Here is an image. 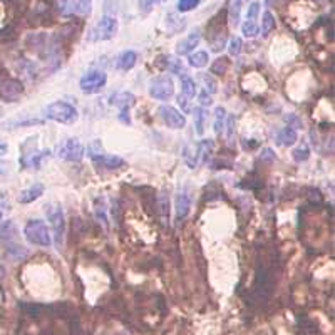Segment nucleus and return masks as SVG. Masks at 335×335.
<instances>
[{"label": "nucleus", "mask_w": 335, "mask_h": 335, "mask_svg": "<svg viewBox=\"0 0 335 335\" xmlns=\"http://www.w3.org/2000/svg\"><path fill=\"white\" fill-rule=\"evenodd\" d=\"M190 101H191V99H188V97H185V96H180V97H178V102H180V106L183 107V112H186V114H188V112H191V111H193V107H191Z\"/></svg>", "instance_id": "58836bf2"}, {"label": "nucleus", "mask_w": 335, "mask_h": 335, "mask_svg": "<svg viewBox=\"0 0 335 335\" xmlns=\"http://www.w3.org/2000/svg\"><path fill=\"white\" fill-rule=\"evenodd\" d=\"M235 132V116H230L228 117V132H226V136L231 137Z\"/></svg>", "instance_id": "c03bdc74"}, {"label": "nucleus", "mask_w": 335, "mask_h": 335, "mask_svg": "<svg viewBox=\"0 0 335 335\" xmlns=\"http://www.w3.org/2000/svg\"><path fill=\"white\" fill-rule=\"evenodd\" d=\"M191 208V200L186 193H180L178 198H176V220L181 221L185 220L190 213Z\"/></svg>", "instance_id": "f3484780"}, {"label": "nucleus", "mask_w": 335, "mask_h": 335, "mask_svg": "<svg viewBox=\"0 0 335 335\" xmlns=\"http://www.w3.org/2000/svg\"><path fill=\"white\" fill-rule=\"evenodd\" d=\"M107 82V76L106 72L102 71H89L87 74H84L81 77V82H79V86H81V91L84 94H97L102 87L106 86Z\"/></svg>", "instance_id": "39448f33"}, {"label": "nucleus", "mask_w": 335, "mask_h": 335, "mask_svg": "<svg viewBox=\"0 0 335 335\" xmlns=\"http://www.w3.org/2000/svg\"><path fill=\"white\" fill-rule=\"evenodd\" d=\"M46 215L49 223L52 226L54 231V241H56V246L61 250L64 235H66V220H64V211L59 205H47L46 206Z\"/></svg>", "instance_id": "20e7f679"}, {"label": "nucleus", "mask_w": 335, "mask_h": 335, "mask_svg": "<svg viewBox=\"0 0 335 335\" xmlns=\"http://www.w3.org/2000/svg\"><path fill=\"white\" fill-rule=\"evenodd\" d=\"M59 11L67 16H89L92 12V0H57Z\"/></svg>", "instance_id": "1a4fd4ad"}, {"label": "nucleus", "mask_w": 335, "mask_h": 335, "mask_svg": "<svg viewBox=\"0 0 335 335\" xmlns=\"http://www.w3.org/2000/svg\"><path fill=\"white\" fill-rule=\"evenodd\" d=\"M117 29H119V24H117L116 17L106 16L102 17L97 26L92 29L91 32V41H109L116 36Z\"/></svg>", "instance_id": "423d86ee"}, {"label": "nucleus", "mask_w": 335, "mask_h": 335, "mask_svg": "<svg viewBox=\"0 0 335 335\" xmlns=\"http://www.w3.org/2000/svg\"><path fill=\"white\" fill-rule=\"evenodd\" d=\"M188 61H190V66H191V67L201 69V67H205L206 64H208V61H210V56H208V52H205V51H198V52L191 54Z\"/></svg>", "instance_id": "b1692460"}, {"label": "nucleus", "mask_w": 335, "mask_h": 335, "mask_svg": "<svg viewBox=\"0 0 335 335\" xmlns=\"http://www.w3.org/2000/svg\"><path fill=\"white\" fill-rule=\"evenodd\" d=\"M273 2H275V0H265V6H267V7H270V6H272Z\"/></svg>", "instance_id": "49530a36"}, {"label": "nucleus", "mask_w": 335, "mask_h": 335, "mask_svg": "<svg viewBox=\"0 0 335 335\" xmlns=\"http://www.w3.org/2000/svg\"><path fill=\"white\" fill-rule=\"evenodd\" d=\"M17 236H19V231L14 221L9 220L6 223L0 225V245L6 246L9 255H12V257L16 258H21V257H26L27 251L17 241Z\"/></svg>", "instance_id": "f257e3e1"}, {"label": "nucleus", "mask_w": 335, "mask_h": 335, "mask_svg": "<svg viewBox=\"0 0 335 335\" xmlns=\"http://www.w3.org/2000/svg\"><path fill=\"white\" fill-rule=\"evenodd\" d=\"M260 159H262V161H273V159H275L273 151L270 149V147H267V149H263V151H262V156H260Z\"/></svg>", "instance_id": "79ce46f5"}, {"label": "nucleus", "mask_w": 335, "mask_h": 335, "mask_svg": "<svg viewBox=\"0 0 335 335\" xmlns=\"http://www.w3.org/2000/svg\"><path fill=\"white\" fill-rule=\"evenodd\" d=\"M136 102V97L131 94V92H117V94L112 96L111 99V104L119 107V119L122 122H126V124H131V119H129V109L132 106H134Z\"/></svg>", "instance_id": "9b49d317"}, {"label": "nucleus", "mask_w": 335, "mask_h": 335, "mask_svg": "<svg viewBox=\"0 0 335 335\" xmlns=\"http://www.w3.org/2000/svg\"><path fill=\"white\" fill-rule=\"evenodd\" d=\"M162 2H166V0H139V11L142 14H149L152 9Z\"/></svg>", "instance_id": "473e14b6"}, {"label": "nucleus", "mask_w": 335, "mask_h": 335, "mask_svg": "<svg viewBox=\"0 0 335 335\" xmlns=\"http://www.w3.org/2000/svg\"><path fill=\"white\" fill-rule=\"evenodd\" d=\"M228 51L231 56H238L241 52V39L240 37H233L230 41V46H228Z\"/></svg>", "instance_id": "e433bc0d"}, {"label": "nucleus", "mask_w": 335, "mask_h": 335, "mask_svg": "<svg viewBox=\"0 0 335 335\" xmlns=\"http://www.w3.org/2000/svg\"><path fill=\"white\" fill-rule=\"evenodd\" d=\"M7 151H9V146L6 144V142H0V156L7 154Z\"/></svg>", "instance_id": "a18cd8bd"}, {"label": "nucleus", "mask_w": 335, "mask_h": 335, "mask_svg": "<svg viewBox=\"0 0 335 335\" xmlns=\"http://www.w3.org/2000/svg\"><path fill=\"white\" fill-rule=\"evenodd\" d=\"M166 66H168V69H170L171 72H175V74H180V76H185V67H183V64H181V61H178V59H175V57H168L166 59Z\"/></svg>", "instance_id": "c85d7f7f"}, {"label": "nucleus", "mask_w": 335, "mask_h": 335, "mask_svg": "<svg viewBox=\"0 0 335 335\" xmlns=\"http://www.w3.org/2000/svg\"><path fill=\"white\" fill-rule=\"evenodd\" d=\"M273 29H275V17L270 12H265L262 19V36L267 37Z\"/></svg>", "instance_id": "cd10ccee"}, {"label": "nucleus", "mask_w": 335, "mask_h": 335, "mask_svg": "<svg viewBox=\"0 0 335 335\" xmlns=\"http://www.w3.org/2000/svg\"><path fill=\"white\" fill-rule=\"evenodd\" d=\"M9 210H11V203H9V200L6 198V196H0V220L7 215Z\"/></svg>", "instance_id": "4c0bfd02"}, {"label": "nucleus", "mask_w": 335, "mask_h": 335, "mask_svg": "<svg viewBox=\"0 0 335 335\" xmlns=\"http://www.w3.org/2000/svg\"><path fill=\"white\" fill-rule=\"evenodd\" d=\"M225 117H226L225 107H216V111H215V124H213V129H215L216 134H221V132H223Z\"/></svg>", "instance_id": "a878e982"}, {"label": "nucleus", "mask_w": 335, "mask_h": 335, "mask_svg": "<svg viewBox=\"0 0 335 335\" xmlns=\"http://www.w3.org/2000/svg\"><path fill=\"white\" fill-rule=\"evenodd\" d=\"M240 12H241V0H231L228 14H230V24L233 27L240 26Z\"/></svg>", "instance_id": "393cba45"}, {"label": "nucleus", "mask_w": 335, "mask_h": 335, "mask_svg": "<svg viewBox=\"0 0 335 335\" xmlns=\"http://www.w3.org/2000/svg\"><path fill=\"white\" fill-rule=\"evenodd\" d=\"M92 161H94L97 166L107 168V170H116V168L124 166V159H122V157L109 156V154H97L92 157Z\"/></svg>", "instance_id": "4468645a"}, {"label": "nucleus", "mask_w": 335, "mask_h": 335, "mask_svg": "<svg viewBox=\"0 0 335 335\" xmlns=\"http://www.w3.org/2000/svg\"><path fill=\"white\" fill-rule=\"evenodd\" d=\"M292 154H293V159L297 162H305L310 157V149L307 146H300L292 152Z\"/></svg>", "instance_id": "2f4dec72"}, {"label": "nucleus", "mask_w": 335, "mask_h": 335, "mask_svg": "<svg viewBox=\"0 0 335 335\" xmlns=\"http://www.w3.org/2000/svg\"><path fill=\"white\" fill-rule=\"evenodd\" d=\"M136 62H137V54L134 51H124L117 57L116 66L119 71H131L136 66Z\"/></svg>", "instance_id": "dca6fc26"}, {"label": "nucleus", "mask_w": 335, "mask_h": 335, "mask_svg": "<svg viewBox=\"0 0 335 335\" xmlns=\"http://www.w3.org/2000/svg\"><path fill=\"white\" fill-rule=\"evenodd\" d=\"M196 94V82L190 76H181V96L193 99Z\"/></svg>", "instance_id": "5701e85b"}, {"label": "nucleus", "mask_w": 335, "mask_h": 335, "mask_svg": "<svg viewBox=\"0 0 335 335\" xmlns=\"http://www.w3.org/2000/svg\"><path fill=\"white\" fill-rule=\"evenodd\" d=\"M258 14H260V2L250 4L248 12H246V21H250V22H257Z\"/></svg>", "instance_id": "f704fd0d"}, {"label": "nucleus", "mask_w": 335, "mask_h": 335, "mask_svg": "<svg viewBox=\"0 0 335 335\" xmlns=\"http://www.w3.org/2000/svg\"><path fill=\"white\" fill-rule=\"evenodd\" d=\"M287 122H290V124H293V126H292L293 129H295V127H300V126H302V121H300L295 114H288V116H287ZM290 124H288V126H290Z\"/></svg>", "instance_id": "37998d69"}, {"label": "nucleus", "mask_w": 335, "mask_h": 335, "mask_svg": "<svg viewBox=\"0 0 335 335\" xmlns=\"http://www.w3.org/2000/svg\"><path fill=\"white\" fill-rule=\"evenodd\" d=\"M24 86L21 81L12 77H4L0 79V97L9 102H16L19 97L22 96Z\"/></svg>", "instance_id": "9d476101"}, {"label": "nucleus", "mask_w": 335, "mask_h": 335, "mask_svg": "<svg viewBox=\"0 0 335 335\" xmlns=\"http://www.w3.org/2000/svg\"><path fill=\"white\" fill-rule=\"evenodd\" d=\"M96 218L99 220V221H102V225L104 226H107V216H106V205L102 203V201L99 200L97 201V205H96Z\"/></svg>", "instance_id": "c9c22d12"}, {"label": "nucleus", "mask_w": 335, "mask_h": 335, "mask_svg": "<svg viewBox=\"0 0 335 335\" xmlns=\"http://www.w3.org/2000/svg\"><path fill=\"white\" fill-rule=\"evenodd\" d=\"M44 195V185L42 183H34L32 186H29L27 190H24L21 195H19V203L29 205L32 201L39 200Z\"/></svg>", "instance_id": "ddd939ff"}, {"label": "nucleus", "mask_w": 335, "mask_h": 335, "mask_svg": "<svg viewBox=\"0 0 335 335\" xmlns=\"http://www.w3.org/2000/svg\"><path fill=\"white\" fill-rule=\"evenodd\" d=\"M57 156L64 161H71V162H79L84 157V146L81 144V141L72 137V139L64 141L57 149Z\"/></svg>", "instance_id": "6e6552de"}, {"label": "nucleus", "mask_w": 335, "mask_h": 335, "mask_svg": "<svg viewBox=\"0 0 335 335\" xmlns=\"http://www.w3.org/2000/svg\"><path fill=\"white\" fill-rule=\"evenodd\" d=\"M24 235H26V240L31 245L44 246V248H47V246L52 245L51 231H49L47 225L44 223L42 220H31L29 221V223L26 225V228H24Z\"/></svg>", "instance_id": "f03ea898"}, {"label": "nucleus", "mask_w": 335, "mask_h": 335, "mask_svg": "<svg viewBox=\"0 0 335 335\" xmlns=\"http://www.w3.org/2000/svg\"><path fill=\"white\" fill-rule=\"evenodd\" d=\"M200 104L201 106H211V104H213V99H211V96L206 91H203L200 94Z\"/></svg>", "instance_id": "a19ab883"}, {"label": "nucleus", "mask_w": 335, "mask_h": 335, "mask_svg": "<svg viewBox=\"0 0 335 335\" xmlns=\"http://www.w3.org/2000/svg\"><path fill=\"white\" fill-rule=\"evenodd\" d=\"M157 211H159L161 221L166 225L170 221V198H168L166 193H159V196H157Z\"/></svg>", "instance_id": "412c9836"}, {"label": "nucleus", "mask_w": 335, "mask_h": 335, "mask_svg": "<svg viewBox=\"0 0 335 335\" xmlns=\"http://www.w3.org/2000/svg\"><path fill=\"white\" fill-rule=\"evenodd\" d=\"M297 139H298V134H297V131L293 129V127H283L282 131L278 132V136H277V142L280 146H292V144H295L297 142Z\"/></svg>", "instance_id": "6ab92c4d"}, {"label": "nucleus", "mask_w": 335, "mask_h": 335, "mask_svg": "<svg viewBox=\"0 0 335 335\" xmlns=\"http://www.w3.org/2000/svg\"><path fill=\"white\" fill-rule=\"evenodd\" d=\"M46 116L49 119L61 122V124H74L79 119V112L76 107L64 101H56L51 106H47Z\"/></svg>", "instance_id": "7ed1b4c3"}, {"label": "nucleus", "mask_w": 335, "mask_h": 335, "mask_svg": "<svg viewBox=\"0 0 335 335\" xmlns=\"http://www.w3.org/2000/svg\"><path fill=\"white\" fill-rule=\"evenodd\" d=\"M228 67H230V59L228 57H220V59H216V61L213 62V66H211V74L223 76V74H226V71H228Z\"/></svg>", "instance_id": "bb28decb"}, {"label": "nucleus", "mask_w": 335, "mask_h": 335, "mask_svg": "<svg viewBox=\"0 0 335 335\" xmlns=\"http://www.w3.org/2000/svg\"><path fill=\"white\" fill-rule=\"evenodd\" d=\"M241 32H243L245 37H257L258 32H260V29H258V26H257V22L246 21L243 26H241Z\"/></svg>", "instance_id": "c756f323"}, {"label": "nucleus", "mask_w": 335, "mask_h": 335, "mask_svg": "<svg viewBox=\"0 0 335 335\" xmlns=\"http://www.w3.org/2000/svg\"><path fill=\"white\" fill-rule=\"evenodd\" d=\"M49 154H51L49 149H44L41 152H31V154H27L22 159V164L26 168H39L42 164V161L46 159V157H49Z\"/></svg>", "instance_id": "aec40b11"}, {"label": "nucleus", "mask_w": 335, "mask_h": 335, "mask_svg": "<svg viewBox=\"0 0 335 335\" xmlns=\"http://www.w3.org/2000/svg\"><path fill=\"white\" fill-rule=\"evenodd\" d=\"M159 114H161V119L164 121V124L168 127H171V129H183L186 126L185 114H181L173 106H161Z\"/></svg>", "instance_id": "f8f14e48"}, {"label": "nucleus", "mask_w": 335, "mask_h": 335, "mask_svg": "<svg viewBox=\"0 0 335 335\" xmlns=\"http://www.w3.org/2000/svg\"><path fill=\"white\" fill-rule=\"evenodd\" d=\"M330 2H333V0H330Z\"/></svg>", "instance_id": "de8ad7c7"}, {"label": "nucleus", "mask_w": 335, "mask_h": 335, "mask_svg": "<svg viewBox=\"0 0 335 335\" xmlns=\"http://www.w3.org/2000/svg\"><path fill=\"white\" fill-rule=\"evenodd\" d=\"M200 79H201V82L205 84V91L206 92L210 91V94H215V92H216V81H215V79L211 77L210 74H201Z\"/></svg>", "instance_id": "7c9ffc66"}, {"label": "nucleus", "mask_w": 335, "mask_h": 335, "mask_svg": "<svg viewBox=\"0 0 335 335\" xmlns=\"http://www.w3.org/2000/svg\"><path fill=\"white\" fill-rule=\"evenodd\" d=\"M193 116H195L196 132H198L200 136H203L205 134V122L208 119V112H206V109H203V107H195Z\"/></svg>", "instance_id": "4be33fe9"}, {"label": "nucleus", "mask_w": 335, "mask_h": 335, "mask_svg": "<svg viewBox=\"0 0 335 335\" xmlns=\"http://www.w3.org/2000/svg\"><path fill=\"white\" fill-rule=\"evenodd\" d=\"M308 198H310V201H312V203H322V195H320L318 190L310 188V190H308Z\"/></svg>", "instance_id": "ea45409f"}, {"label": "nucleus", "mask_w": 335, "mask_h": 335, "mask_svg": "<svg viewBox=\"0 0 335 335\" xmlns=\"http://www.w3.org/2000/svg\"><path fill=\"white\" fill-rule=\"evenodd\" d=\"M183 157H185L186 164L195 170V168L201 162L200 146H198V144H186V146H185V151H183Z\"/></svg>", "instance_id": "2eb2a0df"}, {"label": "nucleus", "mask_w": 335, "mask_h": 335, "mask_svg": "<svg viewBox=\"0 0 335 335\" xmlns=\"http://www.w3.org/2000/svg\"><path fill=\"white\" fill-rule=\"evenodd\" d=\"M149 94L157 101H166L175 94V84L171 81V77L161 76L156 77L149 86Z\"/></svg>", "instance_id": "0eeeda50"}, {"label": "nucleus", "mask_w": 335, "mask_h": 335, "mask_svg": "<svg viewBox=\"0 0 335 335\" xmlns=\"http://www.w3.org/2000/svg\"><path fill=\"white\" fill-rule=\"evenodd\" d=\"M200 6V0H178V11L180 12H190Z\"/></svg>", "instance_id": "72a5a7b5"}, {"label": "nucleus", "mask_w": 335, "mask_h": 335, "mask_svg": "<svg viewBox=\"0 0 335 335\" xmlns=\"http://www.w3.org/2000/svg\"><path fill=\"white\" fill-rule=\"evenodd\" d=\"M200 41H201V37H200L198 32L191 34L190 37H186L185 41H181V42L178 44V54H180V56H186V54H191V52L195 51V47H198Z\"/></svg>", "instance_id": "a211bd4d"}]
</instances>
